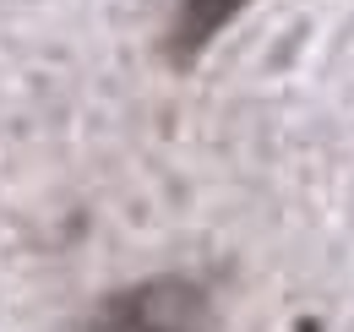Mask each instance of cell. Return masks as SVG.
<instances>
[{"label":"cell","mask_w":354,"mask_h":332,"mask_svg":"<svg viewBox=\"0 0 354 332\" xmlns=\"http://www.w3.org/2000/svg\"><path fill=\"white\" fill-rule=\"evenodd\" d=\"M213 299L196 278H147L109 294L93 311L88 332H207Z\"/></svg>","instance_id":"cell-1"},{"label":"cell","mask_w":354,"mask_h":332,"mask_svg":"<svg viewBox=\"0 0 354 332\" xmlns=\"http://www.w3.org/2000/svg\"><path fill=\"white\" fill-rule=\"evenodd\" d=\"M240 6H245V0H180L175 28H169V60H175V66H191V60L223 33V22H229Z\"/></svg>","instance_id":"cell-2"}]
</instances>
